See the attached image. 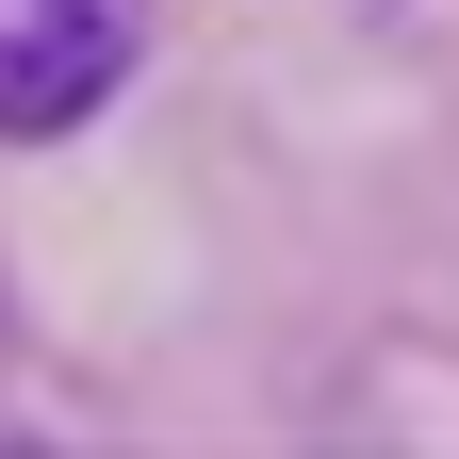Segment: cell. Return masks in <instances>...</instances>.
Masks as SVG:
<instances>
[{
    "label": "cell",
    "mask_w": 459,
    "mask_h": 459,
    "mask_svg": "<svg viewBox=\"0 0 459 459\" xmlns=\"http://www.w3.org/2000/svg\"><path fill=\"white\" fill-rule=\"evenodd\" d=\"M148 66L132 0H0V148H49Z\"/></svg>",
    "instance_id": "6da1fadb"
},
{
    "label": "cell",
    "mask_w": 459,
    "mask_h": 459,
    "mask_svg": "<svg viewBox=\"0 0 459 459\" xmlns=\"http://www.w3.org/2000/svg\"><path fill=\"white\" fill-rule=\"evenodd\" d=\"M0 377H17V312H0Z\"/></svg>",
    "instance_id": "7a4b0ae2"
}]
</instances>
